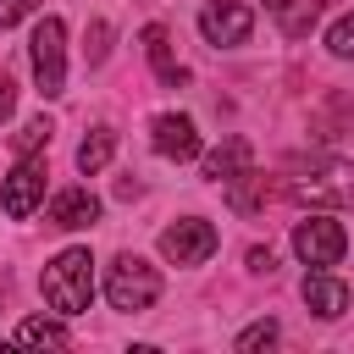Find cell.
<instances>
[{"label": "cell", "instance_id": "23", "mask_svg": "<svg viewBox=\"0 0 354 354\" xmlns=\"http://www.w3.org/2000/svg\"><path fill=\"white\" fill-rule=\"evenodd\" d=\"M11 111H17V83H11L6 72H0V122H6Z\"/></svg>", "mask_w": 354, "mask_h": 354}, {"label": "cell", "instance_id": "3", "mask_svg": "<svg viewBox=\"0 0 354 354\" xmlns=\"http://www.w3.org/2000/svg\"><path fill=\"white\" fill-rule=\"evenodd\" d=\"M105 299H111V310L138 315V310H149L160 299V271L144 254H116L111 271H105Z\"/></svg>", "mask_w": 354, "mask_h": 354}, {"label": "cell", "instance_id": "12", "mask_svg": "<svg viewBox=\"0 0 354 354\" xmlns=\"http://www.w3.org/2000/svg\"><path fill=\"white\" fill-rule=\"evenodd\" d=\"M144 55H149V66L160 72V83H171V88L188 83V72L171 61V33H166V22H149V28H144Z\"/></svg>", "mask_w": 354, "mask_h": 354}, {"label": "cell", "instance_id": "19", "mask_svg": "<svg viewBox=\"0 0 354 354\" xmlns=\"http://www.w3.org/2000/svg\"><path fill=\"white\" fill-rule=\"evenodd\" d=\"M326 50H332L337 61H354V11H343V17L326 28Z\"/></svg>", "mask_w": 354, "mask_h": 354}, {"label": "cell", "instance_id": "22", "mask_svg": "<svg viewBox=\"0 0 354 354\" xmlns=\"http://www.w3.org/2000/svg\"><path fill=\"white\" fill-rule=\"evenodd\" d=\"M33 11H39V0H0V28L22 22V17H33Z\"/></svg>", "mask_w": 354, "mask_h": 354}, {"label": "cell", "instance_id": "9", "mask_svg": "<svg viewBox=\"0 0 354 354\" xmlns=\"http://www.w3.org/2000/svg\"><path fill=\"white\" fill-rule=\"evenodd\" d=\"M39 205H44V160H39V155H22V160L11 166V177H6V216L22 221V216H33Z\"/></svg>", "mask_w": 354, "mask_h": 354}, {"label": "cell", "instance_id": "8", "mask_svg": "<svg viewBox=\"0 0 354 354\" xmlns=\"http://www.w3.org/2000/svg\"><path fill=\"white\" fill-rule=\"evenodd\" d=\"M149 144H155L160 160H194V155H199V127H194V116H183V111H160V116L149 122Z\"/></svg>", "mask_w": 354, "mask_h": 354}, {"label": "cell", "instance_id": "5", "mask_svg": "<svg viewBox=\"0 0 354 354\" xmlns=\"http://www.w3.org/2000/svg\"><path fill=\"white\" fill-rule=\"evenodd\" d=\"M343 249H348V232H343V221H337V216H326V210H315V216H304V221L293 227V254H299L310 271L337 266V260H343Z\"/></svg>", "mask_w": 354, "mask_h": 354}, {"label": "cell", "instance_id": "2", "mask_svg": "<svg viewBox=\"0 0 354 354\" xmlns=\"http://www.w3.org/2000/svg\"><path fill=\"white\" fill-rule=\"evenodd\" d=\"M39 288H44V304H50L55 315H83L88 299H94V254L77 249V243L61 249V254L44 266Z\"/></svg>", "mask_w": 354, "mask_h": 354}, {"label": "cell", "instance_id": "15", "mask_svg": "<svg viewBox=\"0 0 354 354\" xmlns=\"http://www.w3.org/2000/svg\"><path fill=\"white\" fill-rule=\"evenodd\" d=\"M221 188H227V205H232L238 216H254V210L266 205V177H260L254 166H243V171H238L232 183H221Z\"/></svg>", "mask_w": 354, "mask_h": 354}, {"label": "cell", "instance_id": "24", "mask_svg": "<svg viewBox=\"0 0 354 354\" xmlns=\"http://www.w3.org/2000/svg\"><path fill=\"white\" fill-rule=\"evenodd\" d=\"M249 271H266V277H271V271H277V260H271V249H249Z\"/></svg>", "mask_w": 354, "mask_h": 354}, {"label": "cell", "instance_id": "6", "mask_svg": "<svg viewBox=\"0 0 354 354\" xmlns=\"http://www.w3.org/2000/svg\"><path fill=\"white\" fill-rule=\"evenodd\" d=\"M216 227L205 221V216H183V221H171L166 232H160V254L171 260V266H205L210 254H216Z\"/></svg>", "mask_w": 354, "mask_h": 354}, {"label": "cell", "instance_id": "10", "mask_svg": "<svg viewBox=\"0 0 354 354\" xmlns=\"http://www.w3.org/2000/svg\"><path fill=\"white\" fill-rule=\"evenodd\" d=\"M299 293H304V304H310V315H321V321H337V315H343V310L354 304V288H348L343 277H332L326 266H321V271H310Z\"/></svg>", "mask_w": 354, "mask_h": 354}, {"label": "cell", "instance_id": "14", "mask_svg": "<svg viewBox=\"0 0 354 354\" xmlns=\"http://www.w3.org/2000/svg\"><path fill=\"white\" fill-rule=\"evenodd\" d=\"M11 343H22V348H66L72 343V332L55 321V315H28L22 326H17V337Z\"/></svg>", "mask_w": 354, "mask_h": 354}, {"label": "cell", "instance_id": "7", "mask_svg": "<svg viewBox=\"0 0 354 354\" xmlns=\"http://www.w3.org/2000/svg\"><path fill=\"white\" fill-rule=\"evenodd\" d=\"M199 33H205V44H216V50H238V44L254 33V11H249L243 0H205Z\"/></svg>", "mask_w": 354, "mask_h": 354}, {"label": "cell", "instance_id": "16", "mask_svg": "<svg viewBox=\"0 0 354 354\" xmlns=\"http://www.w3.org/2000/svg\"><path fill=\"white\" fill-rule=\"evenodd\" d=\"M321 6H326V0H271V11H277V28H282L288 39H304V33L315 28Z\"/></svg>", "mask_w": 354, "mask_h": 354}, {"label": "cell", "instance_id": "17", "mask_svg": "<svg viewBox=\"0 0 354 354\" xmlns=\"http://www.w3.org/2000/svg\"><path fill=\"white\" fill-rule=\"evenodd\" d=\"M111 155H116V133H111V127H94V133L77 144V171H83V177H94V171H105V166H111Z\"/></svg>", "mask_w": 354, "mask_h": 354}, {"label": "cell", "instance_id": "20", "mask_svg": "<svg viewBox=\"0 0 354 354\" xmlns=\"http://www.w3.org/2000/svg\"><path fill=\"white\" fill-rule=\"evenodd\" d=\"M50 133H55V127H50V116H33V122H28L11 144H17V155H33L39 144H50Z\"/></svg>", "mask_w": 354, "mask_h": 354}, {"label": "cell", "instance_id": "4", "mask_svg": "<svg viewBox=\"0 0 354 354\" xmlns=\"http://www.w3.org/2000/svg\"><path fill=\"white\" fill-rule=\"evenodd\" d=\"M28 50H33L39 94H44V100H61V94H66V28H61V17H39Z\"/></svg>", "mask_w": 354, "mask_h": 354}, {"label": "cell", "instance_id": "13", "mask_svg": "<svg viewBox=\"0 0 354 354\" xmlns=\"http://www.w3.org/2000/svg\"><path fill=\"white\" fill-rule=\"evenodd\" d=\"M243 166H254L249 138H227V144H216V149L205 155V177H210V183H232Z\"/></svg>", "mask_w": 354, "mask_h": 354}, {"label": "cell", "instance_id": "21", "mask_svg": "<svg viewBox=\"0 0 354 354\" xmlns=\"http://www.w3.org/2000/svg\"><path fill=\"white\" fill-rule=\"evenodd\" d=\"M111 55V22H94L88 28V66H100Z\"/></svg>", "mask_w": 354, "mask_h": 354}, {"label": "cell", "instance_id": "1", "mask_svg": "<svg viewBox=\"0 0 354 354\" xmlns=\"http://www.w3.org/2000/svg\"><path fill=\"white\" fill-rule=\"evenodd\" d=\"M282 194L293 205H354V166L337 155H310V160L299 155L288 160Z\"/></svg>", "mask_w": 354, "mask_h": 354}, {"label": "cell", "instance_id": "18", "mask_svg": "<svg viewBox=\"0 0 354 354\" xmlns=\"http://www.w3.org/2000/svg\"><path fill=\"white\" fill-rule=\"evenodd\" d=\"M277 332H282V326H277L271 315H266V321H254V326H243V332H238V354H260V348H271V343H277Z\"/></svg>", "mask_w": 354, "mask_h": 354}, {"label": "cell", "instance_id": "11", "mask_svg": "<svg viewBox=\"0 0 354 354\" xmlns=\"http://www.w3.org/2000/svg\"><path fill=\"white\" fill-rule=\"evenodd\" d=\"M94 221H100V199H94L88 188H61V194L50 199V227L83 232V227H94Z\"/></svg>", "mask_w": 354, "mask_h": 354}]
</instances>
